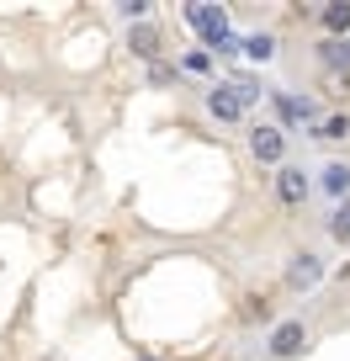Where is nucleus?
<instances>
[{"label": "nucleus", "mask_w": 350, "mask_h": 361, "mask_svg": "<svg viewBox=\"0 0 350 361\" xmlns=\"http://www.w3.org/2000/svg\"><path fill=\"white\" fill-rule=\"evenodd\" d=\"M202 106H207V117L223 123V128H239L249 117V102H244V90H239V80H228V85H207Z\"/></svg>", "instance_id": "1"}, {"label": "nucleus", "mask_w": 350, "mask_h": 361, "mask_svg": "<svg viewBox=\"0 0 350 361\" xmlns=\"http://www.w3.org/2000/svg\"><path fill=\"white\" fill-rule=\"evenodd\" d=\"M170 75H175V69H170V64H149V80H154V85H165Z\"/></svg>", "instance_id": "18"}, {"label": "nucleus", "mask_w": 350, "mask_h": 361, "mask_svg": "<svg viewBox=\"0 0 350 361\" xmlns=\"http://www.w3.org/2000/svg\"><path fill=\"white\" fill-rule=\"evenodd\" d=\"M127 48H133V59H144V64H159V27L154 22L127 27Z\"/></svg>", "instance_id": "10"}, {"label": "nucleus", "mask_w": 350, "mask_h": 361, "mask_svg": "<svg viewBox=\"0 0 350 361\" xmlns=\"http://www.w3.org/2000/svg\"><path fill=\"white\" fill-rule=\"evenodd\" d=\"M271 186H276V202H282L287 213H297V207H303L308 197H313V186H318V180L308 176L303 165H292V159H287V165L271 176Z\"/></svg>", "instance_id": "5"}, {"label": "nucleus", "mask_w": 350, "mask_h": 361, "mask_svg": "<svg viewBox=\"0 0 350 361\" xmlns=\"http://www.w3.org/2000/svg\"><path fill=\"white\" fill-rule=\"evenodd\" d=\"M324 228H329L335 245H350V202H335V213L324 218Z\"/></svg>", "instance_id": "14"}, {"label": "nucleus", "mask_w": 350, "mask_h": 361, "mask_svg": "<svg viewBox=\"0 0 350 361\" xmlns=\"http://www.w3.org/2000/svg\"><path fill=\"white\" fill-rule=\"evenodd\" d=\"M186 22L192 27H202L207 32V48H218V54H234V32H228V11L223 6H207V0H192V6H186Z\"/></svg>", "instance_id": "3"}, {"label": "nucleus", "mask_w": 350, "mask_h": 361, "mask_svg": "<svg viewBox=\"0 0 350 361\" xmlns=\"http://www.w3.org/2000/svg\"><path fill=\"white\" fill-rule=\"evenodd\" d=\"M313 59H318L324 75H335V80L350 85V37H324V43L313 48Z\"/></svg>", "instance_id": "8"}, {"label": "nucleus", "mask_w": 350, "mask_h": 361, "mask_svg": "<svg viewBox=\"0 0 350 361\" xmlns=\"http://www.w3.org/2000/svg\"><path fill=\"white\" fill-rule=\"evenodd\" d=\"M308 138H318V144H345V138H350V112H329Z\"/></svg>", "instance_id": "12"}, {"label": "nucleus", "mask_w": 350, "mask_h": 361, "mask_svg": "<svg viewBox=\"0 0 350 361\" xmlns=\"http://www.w3.org/2000/svg\"><path fill=\"white\" fill-rule=\"evenodd\" d=\"M239 48H244V54L255 59V64H271V59H276V32H249Z\"/></svg>", "instance_id": "13"}, {"label": "nucleus", "mask_w": 350, "mask_h": 361, "mask_svg": "<svg viewBox=\"0 0 350 361\" xmlns=\"http://www.w3.org/2000/svg\"><path fill=\"white\" fill-rule=\"evenodd\" d=\"M133 361H159V356H133Z\"/></svg>", "instance_id": "19"}, {"label": "nucleus", "mask_w": 350, "mask_h": 361, "mask_svg": "<svg viewBox=\"0 0 350 361\" xmlns=\"http://www.w3.org/2000/svg\"><path fill=\"white\" fill-rule=\"evenodd\" d=\"M149 6H154V0H117L112 11L123 16L127 27H144V22H149Z\"/></svg>", "instance_id": "15"}, {"label": "nucleus", "mask_w": 350, "mask_h": 361, "mask_svg": "<svg viewBox=\"0 0 350 361\" xmlns=\"http://www.w3.org/2000/svg\"><path fill=\"white\" fill-rule=\"evenodd\" d=\"M324 255H318V250H292V255H287V271H282V282L292 287V293H313L318 282H324Z\"/></svg>", "instance_id": "6"}, {"label": "nucleus", "mask_w": 350, "mask_h": 361, "mask_svg": "<svg viewBox=\"0 0 350 361\" xmlns=\"http://www.w3.org/2000/svg\"><path fill=\"white\" fill-rule=\"evenodd\" d=\"M318 192L335 197V202H350V159H329L318 170Z\"/></svg>", "instance_id": "9"}, {"label": "nucleus", "mask_w": 350, "mask_h": 361, "mask_svg": "<svg viewBox=\"0 0 350 361\" xmlns=\"http://www.w3.org/2000/svg\"><path fill=\"white\" fill-rule=\"evenodd\" d=\"M308 340H313V329H308L303 319H276L271 335H265V356L271 361H297L308 350Z\"/></svg>", "instance_id": "4"}, {"label": "nucleus", "mask_w": 350, "mask_h": 361, "mask_svg": "<svg viewBox=\"0 0 350 361\" xmlns=\"http://www.w3.org/2000/svg\"><path fill=\"white\" fill-rule=\"evenodd\" d=\"M244 144H249V154H255V165H265V170L287 165V128L282 123H249Z\"/></svg>", "instance_id": "2"}, {"label": "nucleus", "mask_w": 350, "mask_h": 361, "mask_svg": "<svg viewBox=\"0 0 350 361\" xmlns=\"http://www.w3.org/2000/svg\"><path fill=\"white\" fill-rule=\"evenodd\" d=\"M271 102H276V112H282V128H292V123H308V133H313V128L324 123V112H318V102H313V96H292V90H271Z\"/></svg>", "instance_id": "7"}, {"label": "nucleus", "mask_w": 350, "mask_h": 361, "mask_svg": "<svg viewBox=\"0 0 350 361\" xmlns=\"http://www.w3.org/2000/svg\"><path fill=\"white\" fill-rule=\"evenodd\" d=\"M181 69H186V75H207V69H213V54H207V48H186Z\"/></svg>", "instance_id": "17"}, {"label": "nucleus", "mask_w": 350, "mask_h": 361, "mask_svg": "<svg viewBox=\"0 0 350 361\" xmlns=\"http://www.w3.org/2000/svg\"><path fill=\"white\" fill-rule=\"evenodd\" d=\"M318 27H324V37H350V0L318 6Z\"/></svg>", "instance_id": "11"}, {"label": "nucleus", "mask_w": 350, "mask_h": 361, "mask_svg": "<svg viewBox=\"0 0 350 361\" xmlns=\"http://www.w3.org/2000/svg\"><path fill=\"white\" fill-rule=\"evenodd\" d=\"M244 319H255V324H276V308H271V298H265V293L244 298Z\"/></svg>", "instance_id": "16"}]
</instances>
